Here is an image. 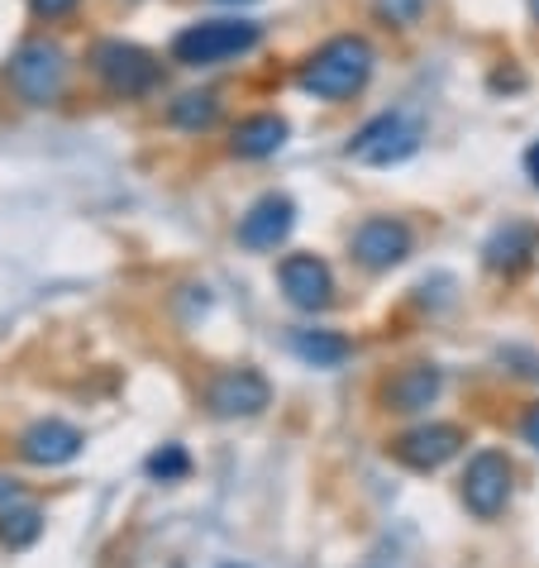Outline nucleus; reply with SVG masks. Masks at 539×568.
Returning a JSON list of instances; mask_svg holds the SVG:
<instances>
[{
  "label": "nucleus",
  "instance_id": "nucleus-17",
  "mask_svg": "<svg viewBox=\"0 0 539 568\" xmlns=\"http://www.w3.org/2000/svg\"><path fill=\"white\" fill-rule=\"evenodd\" d=\"M43 535V511L39 507H10L0 516V545L6 549H29Z\"/></svg>",
  "mask_w": 539,
  "mask_h": 568
},
{
  "label": "nucleus",
  "instance_id": "nucleus-14",
  "mask_svg": "<svg viewBox=\"0 0 539 568\" xmlns=\"http://www.w3.org/2000/svg\"><path fill=\"white\" fill-rule=\"evenodd\" d=\"M287 120L282 115H248L244 124H234L230 149L240 158H273L282 144H287Z\"/></svg>",
  "mask_w": 539,
  "mask_h": 568
},
{
  "label": "nucleus",
  "instance_id": "nucleus-20",
  "mask_svg": "<svg viewBox=\"0 0 539 568\" xmlns=\"http://www.w3.org/2000/svg\"><path fill=\"white\" fill-rule=\"evenodd\" d=\"M425 6H430V0H373V10L383 14L387 24H416Z\"/></svg>",
  "mask_w": 539,
  "mask_h": 568
},
{
  "label": "nucleus",
  "instance_id": "nucleus-1",
  "mask_svg": "<svg viewBox=\"0 0 539 568\" xmlns=\"http://www.w3.org/2000/svg\"><path fill=\"white\" fill-rule=\"evenodd\" d=\"M373 43L358 34H339L315 49V58L301 68V91H311L315 101H348L368 87L373 77Z\"/></svg>",
  "mask_w": 539,
  "mask_h": 568
},
{
  "label": "nucleus",
  "instance_id": "nucleus-28",
  "mask_svg": "<svg viewBox=\"0 0 539 568\" xmlns=\"http://www.w3.org/2000/svg\"><path fill=\"white\" fill-rule=\"evenodd\" d=\"M535 373H539V368H535Z\"/></svg>",
  "mask_w": 539,
  "mask_h": 568
},
{
  "label": "nucleus",
  "instance_id": "nucleus-13",
  "mask_svg": "<svg viewBox=\"0 0 539 568\" xmlns=\"http://www.w3.org/2000/svg\"><path fill=\"white\" fill-rule=\"evenodd\" d=\"M439 387H444V377L435 363H410V368H401L387 383V406L391 412H425L439 397Z\"/></svg>",
  "mask_w": 539,
  "mask_h": 568
},
{
  "label": "nucleus",
  "instance_id": "nucleus-24",
  "mask_svg": "<svg viewBox=\"0 0 539 568\" xmlns=\"http://www.w3.org/2000/svg\"><path fill=\"white\" fill-rule=\"evenodd\" d=\"M14 493H20V483H14V478H0V501H14Z\"/></svg>",
  "mask_w": 539,
  "mask_h": 568
},
{
  "label": "nucleus",
  "instance_id": "nucleus-8",
  "mask_svg": "<svg viewBox=\"0 0 539 568\" xmlns=\"http://www.w3.org/2000/svg\"><path fill=\"white\" fill-rule=\"evenodd\" d=\"M406 254H410V230L401 225V220L373 215L354 230V258L363 267H373V273H387V267H396Z\"/></svg>",
  "mask_w": 539,
  "mask_h": 568
},
{
  "label": "nucleus",
  "instance_id": "nucleus-23",
  "mask_svg": "<svg viewBox=\"0 0 539 568\" xmlns=\"http://www.w3.org/2000/svg\"><path fill=\"white\" fill-rule=\"evenodd\" d=\"M526 172L539 182V144H535V149H526Z\"/></svg>",
  "mask_w": 539,
  "mask_h": 568
},
{
  "label": "nucleus",
  "instance_id": "nucleus-16",
  "mask_svg": "<svg viewBox=\"0 0 539 568\" xmlns=\"http://www.w3.org/2000/svg\"><path fill=\"white\" fill-rule=\"evenodd\" d=\"M535 254V230L530 225H506L487 240V263L491 267H506V273H516V267H526Z\"/></svg>",
  "mask_w": 539,
  "mask_h": 568
},
{
  "label": "nucleus",
  "instance_id": "nucleus-15",
  "mask_svg": "<svg viewBox=\"0 0 539 568\" xmlns=\"http://www.w3.org/2000/svg\"><path fill=\"white\" fill-rule=\"evenodd\" d=\"M292 354L301 363H311V368H339V363L354 354V344L335 329H296L292 335Z\"/></svg>",
  "mask_w": 539,
  "mask_h": 568
},
{
  "label": "nucleus",
  "instance_id": "nucleus-27",
  "mask_svg": "<svg viewBox=\"0 0 539 568\" xmlns=\"http://www.w3.org/2000/svg\"><path fill=\"white\" fill-rule=\"evenodd\" d=\"M230 568H240V564H230Z\"/></svg>",
  "mask_w": 539,
  "mask_h": 568
},
{
  "label": "nucleus",
  "instance_id": "nucleus-25",
  "mask_svg": "<svg viewBox=\"0 0 539 568\" xmlns=\"http://www.w3.org/2000/svg\"><path fill=\"white\" fill-rule=\"evenodd\" d=\"M530 14H535V20H539V0H530Z\"/></svg>",
  "mask_w": 539,
  "mask_h": 568
},
{
  "label": "nucleus",
  "instance_id": "nucleus-26",
  "mask_svg": "<svg viewBox=\"0 0 539 568\" xmlns=\"http://www.w3.org/2000/svg\"><path fill=\"white\" fill-rule=\"evenodd\" d=\"M220 6H244V0H220Z\"/></svg>",
  "mask_w": 539,
  "mask_h": 568
},
{
  "label": "nucleus",
  "instance_id": "nucleus-22",
  "mask_svg": "<svg viewBox=\"0 0 539 568\" xmlns=\"http://www.w3.org/2000/svg\"><path fill=\"white\" fill-rule=\"evenodd\" d=\"M520 435H526V445L539 449V406H530V412H526V420H520Z\"/></svg>",
  "mask_w": 539,
  "mask_h": 568
},
{
  "label": "nucleus",
  "instance_id": "nucleus-3",
  "mask_svg": "<svg viewBox=\"0 0 539 568\" xmlns=\"http://www.w3.org/2000/svg\"><path fill=\"white\" fill-rule=\"evenodd\" d=\"M420 149V120L401 115V110H387V115L368 120L363 130L348 139V158L363 168H391V163H406L410 153Z\"/></svg>",
  "mask_w": 539,
  "mask_h": 568
},
{
  "label": "nucleus",
  "instance_id": "nucleus-19",
  "mask_svg": "<svg viewBox=\"0 0 539 568\" xmlns=\"http://www.w3.org/2000/svg\"><path fill=\"white\" fill-rule=\"evenodd\" d=\"M186 468H192V459H186V449L167 445V449H157L153 459H149V478H163V483H172V478H182Z\"/></svg>",
  "mask_w": 539,
  "mask_h": 568
},
{
  "label": "nucleus",
  "instance_id": "nucleus-2",
  "mask_svg": "<svg viewBox=\"0 0 539 568\" xmlns=\"http://www.w3.org/2000/svg\"><path fill=\"white\" fill-rule=\"evenodd\" d=\"M253 43H258V24L253 20H201L172 39V58L186 62V68H215V62L248 53Z\"/></svg>",
  "mask_w": 539,
  "mask_h": 568
},
{
  "label": "nucleus",
  "instance_id": "nucleus-5",
  "mask_svg": "<svg viewBox=\"0 0 539 568\" xmlns=\"http://www.w3.org/2000/svg\"><path fill=\"white\" fill-rule=\"evenodd\" d=\"M91 68L101 72V82L115 91V97H144L149 87H157V62L144 49L124 43V39L96 43V53H91Z\"/></svg>",
  "mask_w": 539,
  "mask_h": 568
},
{
  "label": "nucleus",
  "instance_id": "nucleus-6",
  "mask_svg": "<svg viewBox=\"0 0 539 568\" xmlns=\"http://www.w3.org/2000/svg\"><path fill=\"white\" fill-rule=\"evenodd\" d=\"M464 501L478 520H497L506 511V501H511V464H506V454L497 449L472 454L464 473Z\"/></svg>",
  "mask_w": 539,
  "mask_h": 568
},
{
  "label": "nucleus",
  "instance_id": "nucleus-11",
  "mask_svg": "<svg viewBox=\"0 0 539 568\" xmlns=\"http://www.w3.org/2000/svg\"><path fill=\"white\" fill-rule=\"evenodd\" d=\"M292 225H296V206L287 196H258L248 206V215L240 220V244L244 248H277L282 240L292 234Z\"/></svg>",
  "mask_w": 539,
  "mask_h": 568
},
{
  "label": "nucleus",
  "instance_id": "nucleus-7",
  "mask_svg": "<svg viewBox=\"0 0 539 568\" xmlns=\"http://www.w3.org/2000/svg\"><path fill=\"white\" fill-rule=\"evenodd\" d=\"M458 449H464V430H458V425H444V420L416 425V430H406V435L391 439V459L406 464V468H416V473L444 468Z\"/></svg>",
  "mask_w": 539,
  "mask_h": 568
},
{
  "label": "nucleus",
  "instance_id": "nucleus-12",
  "mask_svg": "<svg viewBox=\"0 0 539 568\" xmlns=\"http://www.w3.org/2000/svg\"><path fill=\"white\" fill-rule=\"evenodd\" d=\"M20 454L39 468H58V464H72L82 454V430H72L68 420H39L20 435Z\"/></svg>",
  "mask_w": 539,
  "mask_h": 568
},
{
  "label": "nucleus",
  "instance_id": "nucleus-18",
  "mask_svg": "<svg viewBox=\"0 0 539 568\" xmlns=\"http://www.w3.org/2000/svg\"><path fill=\"white\" fill-rule=\"evenodd\" d=\"M211 120H215V97H182V101H172V124H182V130H205Z\"/></svg>",
  "mask_w": 539,
  "mask_h": 568
},
{
  "label": "nucleus",
  "instance_id": "nucleus-21",
  "mask_svg": "<svg viewBox=\"0 0 539 568\" xmlns=\"http://www.w3.org/2000/svg\"><path fill=\"white\" fill-rule=\"evenodd\" d=\"M29 6H34L39 20H62L68 10H77V0H29Z\"/></svg>",
  "mask_w": 539,
  "mask_h": 568
},
{
  "label": "nucleus",
  "instance_id": "nucleus-4",
  "mask_svg": "<svg viewBox=\"0 0 539 568\" xmlns=\"http://www.w3.org/2000/svg\"><path fill=\"white\" fill-rule=\"evenodd\" d=\"M62 77H68V58H62L58 43H24V49L10 58V87L20 91L29 105L58 101Z\"/></svg>",
  "mask_w": 539,
  "mask_h": 568
},
{
  "label": "nucleus",
  "instance_id": "nucleus-10",
  "mask_svg": "<svg viewBox=\"0 0 539 568\" xmlns=\"http://www.w3.org/2000/svg\"><path fill=\"white\" fill-rule=\"evenodd\" d=\"M211 412L215 416H225V420H240V416H258L267 402H273V387H267V377L263 373H253V368H234L225 377H215L211 383Z\"/></svg>",
  "mask_w": 539,
  "mask_h": 568
},
{
  "label": "nucleus",
  "instance_id": "nucleus-9",
  "mask_svg": "<svg viewBox=\"0 0 539 568\" xmlns=\"http://www.w3.org/2000/svg\"><path fill=\"white\" fill-rule=\"evenodd\" d=\"M277 277H282V292H287V302L301 306V311H325L329 302H335V277H329V267L315 258V254L282 258Z\"/></svg>",
  "mask_w": 539,
  "mask_h": 568
}]
</instances>
